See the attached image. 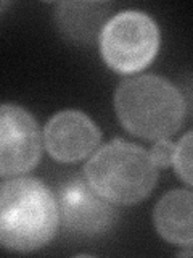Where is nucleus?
Instances as JSON below:
<instances>
[{"label":"nucleus","instance_id":"nucleus-1","mask_svg":"<svg viewBox=\"0 0 193 258\" xmlns=\"http://www.w3.org/2000/svg\"><path fill=\"white\" fill-rule=\"evenodd\" d=\"M58 207L40 181L18 177L0 184V245L32 252L50 242L58 229Z\"/></svg>","mask_w":193,"mask_h":258},{"label":"nucleus","instance_id":"nucleus-2","mask_svg":"<svg viewBox=\"0 0 193 258\" xmlns=\"http://www.w3.org/2000/svg\"><path fill=\"white\" fill-rule=\"evenodd\" d=\"M115 108L123 126L145 139H166L185 118L182 94L159 76H135L119 84Z\"/></svg>","mask_w":193,"mask_h":258},{"label":"nucleus","instance_id":"nucleus-3","mask_svg":"<svg viewBox=\"0 0 193 258\" xmlns=\"http://www.w3.org/2000/svg\"><path fill=\"white\" fill-rule=\"evenodd\" d=\"M85 176L107 200L137 204L155 189L158 169L147 150L126 141H113L90 158Z\"/></svg>","mask_w":193,"mask_h":258},{"label":"nucleus","instance_id":"nucleus-4","mask_svg":"<svg viewBox=\"0 0 193 258\" xmlns=\"http://www.w3.org/2000/svg\"><path fill=\"white\" fill-rule=\"evenodd\" d=\"M159 47L156 23L142 12H121L105 23L100 32V52L110 68L119 73L143 70Z\"/></svg>","mask_w":193,"mask_h":258},{"label":"nucleus","instance_id":"nucleus-5","mask_svg":"<svg viewBox=\"0 0 193 258\" xmlns=\"http://www.w3.org/2000/svg\"><path fill=\"white\" fill-rule=\"evenodd\" d=\"M58 216L69 232L95 237L107 232L116 220V210L87 179L74 176L64 181L56 194Z\"/></svg>","mask_w":193,"mask_h":258},{"label":"nucleus","instance_id":"nucleus-6","mask_svg":"<svg viewBox=\"0 0 193 258\" xmlns=\"http://www.w3.org/2000/svg\"><path fill=\"white\" fill-rule=\"evenodd\" d=\"M40 160V133L29 113L16 105H0V176L32 169Z\"/></svg>","mask_w":193,"mask_h":258},{"label":"nucleus","instance_id":"nucleus-7","mask_svg":"<svg viewBox=\"0 0 193 258\" xmlns=\"http://www.w3.org/2000/svg\"><path fill=\"white\" fill-rule=\"evenodd\" d=\"M48 153L64 163L82 160L95 150L100 141L99 127L80 111H61L45 126Z\"/></svg>","mask_w":193,"mask_h":258},{"label":"nucleus","instance_id":"nucleus-8","mask_svg":"<svg viewBox=\"0 0 193 258\" xmlns=\"http://www.w3.org/2000/svg\"><path fill=\"white\" fill-rule=\"evenodd\" d=\"M193 199L190 190H172L158 202L155 210V224L161 237L172 244L190 245Z\"/></svg>","mask_w":193,"mask_h":258},{"label":"nucleus","instance_id":"nucleus-9","mask_svg":"<svg viewBox=\"0 0 193 258\" xmlns=\"http://www.w3.org/2000/svg\"><path fill=\"white\" fill-rule=\"evenodd\" d=\"M107 4H84L66 2L58 5V24L61 31L71 39L88 40L92 39L102 21L107 16Z\"/></svg>","mask_w":193,"mask_h":258},{"label":"nucleus","instance_id":"nucleus-10","mask_svg":"<svg viewBox=\"0 0 193 258\" xmlns=\"http://www.w3.org/2000/svg\"><path fill=\"white\" fill-rule=\"evenodd\" d=\"M172 165L175 171L188 185L191 184V133L183 136L179 145H175Z\"/></svg>","mask_w":193,"mask_h":258},{"label":"nucleus","instance_id":"nucleus-11","mask_svg":"<svg viewBox=\"0 0 193 258\" xmlns=\"http://www.w3.org/2000/svg\"><path fill=\"white\" fill-rule=\"evenodd\" d=\"M175 145L167 141V139H159L155 145H153L150 157L158 168H167L169 165H172Z\"/></svg>","mask_w":193,"mask_h":258}]
</instances>
